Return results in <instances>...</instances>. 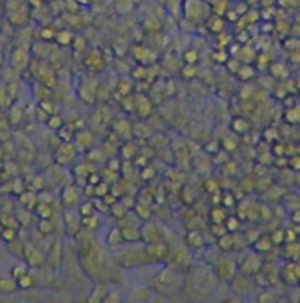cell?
Wrapping results in <instances>:
<instances>
[{"instance_id": "obj_49", "label": "cell", "mask_w": 300, "mask_h": 303, "mask_svg": "<svg viewBox=\"0 0 300 303\" xmlns=\"http://www.w3.org/2000/svg\"><path fill=\"white\" fill-rule=\"evenodd\" d=\"M121 299H120V294L118 293H107V294H105V297H103V302L105 303H118Z\"/></svg>"}, {"instance_id": "obj_40", "label": "cell", "mask_w": 300, "mask_h": 303, "mask_svg": "<svg viewBox=\"0 0 300 303\" xmlns=\"http://www.w3.org/2000/svg\"><path fill=\"white\" fill-rule=\"evenodd\" d=\"M109 187H107V184L106 182H103V181H100L99 184H96L94 185V196L96 197H99V199H103L109 192Z\"/></svg>"}, {"instance_id": "obj_7", "label": "cell", "mask_w": 300, "mask_h": 303, "mask_svg": "<svg viewBox=\"0 0 300 303\" xmlns=\"http://www.w3.org/2000/svg\"><path fill=\"white\" fill-rule=\"evenodd\" d=\"M86 66L91 71V72H99L105 68V59L103 55L99 50H91L87 58H86Z\"/></svg>"}, {"instance_id": "obj_4", "label": "cell", "mask_w": 300, "mask_h": 303, "mask_svg": "<svg viewBox=\"0 0 300 303\" xmlns=\"http://www.w3.org/2000/svg\"><path fill=\"white\" fill-rule=\"evenodd\" d=\"M24 260H25V263L28 265L30 268H35V270L42 268L45 265L43 253L37 247L31 246V244H25L24 246Z\"/></svg>"}, {"instance_id": "obj_27", "label": "cell", "mask_w": 300, "mask_h": 303, "mask_svg": "<svg viewBox=\"0 0 300 303\" xmlns=\"http://www.w3.org/2000/svg\"><path fill=\"white\" fill-rule=\"evenodd\" d=\"M134 0H117L115 2V11L120 15H127L133 11Z\"/></svg>"}, {"instance_id": "obj_17", "label": "cell", "mask_w": 300, "mask_h": 303, "mask_svg": "<svg viewBox=\"0 0 300 303\" xmlns=\"http://www.w3.org/2000/svg\"><path fill=\"white\" fill-rule=\"evenodd\" d=\"M81 222V227L86 230H90V231H94L97 230V227L100 225V216L97 212L91 213V215H87V216H81L80 219Z\"/></svg>"}, {"instance_id": "obj_36", "label": "cell", "mask_w": 300, "mask_h": 303, "mask_svg": "<svg viewBox=\"0 0 300 303\" xmlns=\"http://www.w3.org/2000/svg\"><path fill=\"white\" fill-rule=\"evenodd\" d=\"M11 100H12V97L9 96L8 87L0 84V107H9Z\"/></svg>"}, {"instance_id": "obj_10", "label": "cell", "mask_w": 300, "mask_h": 303, "mask_svg": "<svg viewBox=\"0 0 300 303\" xmlns=\"http://www.w3.org/2000/svg\"><path fill=\"white\" fill-rule=\"evenodd\" d=\"M159 230L158 227L152 222H146L144 227L141 228V240H144L146 243L152 244V243H156L159 242Z\"/></svg>"}, {"instance_id": "obj_12", "label": "cell", "mask_w": 300, "mask_h": 303, "mask_svg": "<svg viewBox=\"0 0 300 303\" xmlns=\"http://www.w3.org/2000/svg\"><path fill=\"white\" fill-rule=\"evenodd\" d=\"M134 109H137L138 115L146 118L147 115H150V112H152V103L150 100L144 96H138L134 99Z\"/></svg>"}, {"instance_id": "obj_13", "label": "cell", "mask_w": 300, "mask_h": 303, "mask_svg": "<svg viewBox=\"0 0 300 303\" xmlns=\"http://www.w3.org/2000/svg\"><path fill=\"white\" fill-rule=\"evenodd\" d=\"M19 203L28 211H34V208L39 203V195H35L34 192H22L19 196Z\"/></svg>"}, {"instance_id": "obj_8", "label": "cell", "mask_w": 300, "mask_h": 303, "mask_svg": "<svg viewBox=\"0 0 300 303\" xmlns=\"http://www.w3.org/2000/svg\"><path fill=\"white\" fill-rule=\"evenodd\" d=\"M281 277L287 284H296L300 281V267L296 263H288L283 268Z\"/></svg>"}, {"instance_id": "obj_20", "label": "cell", "mask_w": 300, "mask_h": 303, "mask_svg": "<svg viewBox=\"0 0 300 303\" xmlns=\"http://www.w3.org/2000/svg\"><path fill=\"white\" fill-rule=\"evenodd\" d=\"M272 244H274V243H272L271 237L264 236V237H259V239L253 243V249H255V252H259V253H267V252L271 250Z\"/></svg>"}, {"instance_id": "obj_30", "label": "cell", "mask_w": 300, "mask_h": 303, "mask_svg": "<svg viewBox=\"0 0 300 303\" xmlns=\"http://www.w3.org/2000/svg\"><path fill=\"white\" fill-rule=\"evenodd\" d=\"M0 224H2V227H11V228H19V222L16 219V216L14 215H9V213H3L2 218H0Z\"/></svg>"}, {"instance_id": "obj_24", "label": "cell", "mask_w": 300, "mask_h": 303, "mask_svg": "<svg viewBox=\"0 0 300 303\" xmlns=\"http://www.w3.org/2000/svg\"><path fill=\"white\" fill-rule=\"evenodd\" d=\"M185 242H187V244H189L190 247H193V249H200L205 244L203 236L200 233H197V231H190L189 234H187V237H185Z\"/></svg>"}, {"instance_id": "obj_41", "label": "cell", "mask_w": 300, "mask_h": 303, "mask_svg": "<svg viewBox=\"0 0 300 303\" xmlns=\"http://www.w3.org/2000/svg\"><path fill=\"white\" fill-rule=\"evenodd\" d=\"M149 297V290L144 288V287H140V288H135L131 294V300L133 302H137V300H146Z\"/></svg>"}, {"instance_id": "obj_19", "label": "cell", "mask_w": 300, "mask_h": 303, "mask_svg": "<svg viewBox=\"0 0 300 303\" xmlns=\"http://www.w3.org/2000/svg\"><path fill=\"white\" fill-rule=\"evenodd\" d=\"M12 65L16 69H22L28 65V53L22 49H18L12 55Z\"/></svg>"}, {"instance_id": "obj_29", "label": "cell", "mask_w": 300, "mask_h": 303, "mask_svg": "<svg viewBox=\"0 0 300 303\" xmlns=\"http://www.w3.org/2000/svg\"><path fill=\"white\" fill-rule=\"evenodd\" d=\"M18 236V230L16 228H11V227H3L2 231H0V239H2L5 243H11L16 239Z\"/></svg>"}, {"instance_id": "obj_44", "label": "cell", "mask_w": 300, "mask_h": 303, "mask_svg": "<svg viewBox=\"0 0 300 303\" xmlns=\"http://www.w3.org/2000/svg\"><path fill=\"white\" fill-rule=\"evenodd\" d=\"M184 61H185L187 63H192V65H196V62L199 61V53H197L196 50H193V49H190V50H187V52L184 53Z\"/></svg>"}, {"instance_id": "obj_51", "label": "cell", "mask_w": 300, "mask_h": 303, "mask_svg": "<svg viewBox=\"0 0 300 303\" xmlns=\"http://www.w3.org/2000/svg\"><path fill=\"white\" fill-rule=\"evenodd\" d=\"M284 239H285V237H284V233H283V231H278V230H277V231L271 236V240H272V243H274V244H280V243H283V242H284Z\"/></svg>"}, {"instance_id": "obj_3", "label": "cell", "mask_w": 300, "mask_h": 303, "mask_svg": "<svg viewBox=\"0 0 300 303\" xmlns=\"http://www.w3.org/2000/svg\"><path fill=\"white\" fill-rule=\"evenodd\" d=\"M77 152L78 150H77V147H75V144L63 141V144H60L58 147V150L55 152V162L59 167H66L68 164H71L75 159Z\"/></svg>"}, {"instance_id": "obj_54", "label": "cell", "mask_w": 300, "mask_h": 303, "mask_svg": "<svg viewBox=\"0 0 300 303\" xmlns=\"http://www.w3.org/2000/svg\"><path fill=\"white\" fill-rule=\"evenodd\" d=\"M28 3H30L32 8H40L42 3H43V0H28Z\"/></svg>"}, {"instance_id": "obj_33", "label": "cell", "mask_w": 300, "mask_h": 303, "mask_svg": "<svg viewBox=\"0 0 300 303\" xmlns=\"http://www.w3.org/2000/svg\"><path fill=\"white\" fill-rule=\"evenodd\" d=\"M233 130L237 133V134H246L247 131H249V124H247V121L246 120H243V118H236L234 121H233Z\"/></svg>"}, {"instance_id": "obj_2", "label": "cell", "mask_w": 300, "mask_h": 303, "mask_svg": "<svg viewBox=\"0 0 300 303\" xmlns=\"http://www.w3.org/2000/svg\"><path fill=\"white\" fill-rule=\"evenodd\" d=\"M117 259H118V263L121 265V267L134 268V267H138V265L146 262V253L141 252L138 255V252L135 249H127V250L120 252Z\"/></svg>"}, {"instance_id": "obj_52", "label": "cell", "mask_w": 300, "mask_h": 303, "mask_svg": "<svg viewBox=\"0 0 300 303\" xmlns=\"http://www.w3.org/2000/svg\"><path fill=\"white\" fill-rule=\"evenodd\" d=\"M100 181H102L100 175H99L97 172H91V174L89 175V181H87V182H90L91 185H96V184H99Z\"/></svg>"}, {"instance_id": "obj_47", "label": "cell", "mask_w": 300, "mask_h": 303, "mask_svg": "<svg viewBox=\"0 0 300 303\" xmlns=\"http://www.w3.org/2000/svg\"><path fill=\"white\" fill-rule=\"evenodd\" d=\"M212 233H213L216 237H221V236H224V234H227L228 231H227V228H225V225H222V224H213V225H212Z\"/></svg>"}, {"instance_id": "obj_37", "label": "cell", "mask_w": 300, "mask_h": 303, "mask_svg": "<svg viewBox=\"0 0 300 303\" xmlns=\"http://www.w3.org/2000/svg\"><path fill=\"white\" fill-rule=\"evenodd\" d=\"M181 74H182V77H184V78L192 80V78H195L196 75H197V68H196L195 65H192V63H187V65L182 68Z\"/></svg>"}, {"instance_id": "obj_16", "label": "cell", "mask_w": 300, "mask_h": 303, "mask_svg": "<svg viewBox=\"0 0 300 303\" xmlns=\"http://www.w3.org/2000/svg\"><path fill=\"white\" fill-rule=\"evenodd\" d=\"M75 140L78 143V144H75L77 150H89L93 144V134L89 131H81L80 134L75 136Z\"/></svg>"}, {"instance_id": "obj_28", "label": "cell", "mask_w": 300, "mask_h": 303, "mask_svg": "<svg viewBox=\"0 0 300 303\" xmlns=\"http://www.w3.org/2000/svg\"><path fill=\"white\" fill-rule=\"evenodd\" d=\"M37 230H39L43 236H47L55 231V225H53L52 219H40L39 224H37Z\"/></svg>"}, {"instance_id": "obj_14", "label": "cell", "mask_w": 300, "mask_h": 303, "mask_svg": "<svg viewBox=\"0 0 300 303\" xmlns=\"http://www.w3.org/2000/svg\"><path fill=\"white\" fill-rule=\"evenodd\" d=\"M124 243V239H122V233H121V228L118 227H114L106 236V244L112 249H117L120 247L121 244Z\"/></svg>"}, {"instance_id": "obj_53", "label": "cell", "mask_w": 300, "mask_h": 303, "mask_svg": "<svg viewBox=\"0 0 300 303\" xmlns=\"http://www.w3.org/2000/svg\"><path fill=\"white\" fill-rule=\"evenodd\" d=\"M84 195L86 196H94V185H91L90 182H87V185L84 187Z\"/></svg>"}, {"instance_id": "obj_43", "label": "cell", "mask_w": 300, "mask_h": 303, "mask_svg": "<svg viewBox=\"0 0 300 303\" xmlns=\"http://www.w3.org/2000/svg\"><path fill=\"white\" fill-rule=\"evenodd\" d=\"M40 109H43V112H46L49 117H50V115H55V113L58 112L56 106H55L52 102H49V100H43V102L40 103Z\"/></svg>"}, {"instance_id": "obj_31", "label": "cell", "mask_w": 300, "mask_h": 303, "mask_svg": "<svg viewBox=\"0 0 300 303\" xmlns=\"http://www.w3.org/2000/svg\"><path fill=\"white\" fill-rule=\"evenodd\" d=\"M225 228H227L228 233H237L240 230V221L237 216H227V219H225Z\"/></svg>"}, {"instance_id": "obj_21", "label": "cell", "mask_w": 300, "mask_h": 303, "mask_svg": "<svg viewBox=\"0 0 300 303\" xmlns=\"http://www.w3.org/2000/svg\"><path fill=\"white\" fill-rule=\"evenodd\" d=\"M234 243H236V239H234L233 233H227V234L218 237V247L224 252H230L234 247Z\"/></svg>"}, {"instance_id": "obj_45", "label": "cell", "mask_w": 300, "mask_h": 303, "mask_svg": "<svg viewBox=\"0 0 300 303\" xmlns=\"http://www.w3.org/2000/svg\"><path fill=\"white\" fill-rule=\"evenodd\" d=\"M94 212H96L94 203L86 202V203L80 205V215H81V216H87V215H91V213H94Z\"/></svg>"}, {"instance_id": "obj_11", "label": "cell", "mask_w": 300, "mask_h": 303, "mask_svg": "<svg viewBox=\"0 0 300 303\" xmlns=\"http://www.w3.org/2000/svg\"><path fill=\"white\" fill-rule=\"evenodd\" d=\"M133 58L135 61H138L140 63H152L156 59V55L152 50H150V49H146L143 46H138V47H134Z\"/></svg>"}, {"instance_id": "obj_48", "label": "cell", "mask_w": 300, "mask_h": 303, "mask_svg": "<svg viewBox=\"0 0 300 303\" xmlns=\"http://www.w3.org/2000/svg\"><path fill=\"white\" fill-rule=\"evenodd\" d=\"M100 286H96V288H94V291L91 293V296H90V302H103V297H105V293L102 291V293H99L100 291Z\"/></svg>"}, {"instance_id": "obj_46", "label": "cell", "mask_w": 300, "mask_h": 303, "mask_svg": "<svg viewBox=\"0 0 300 303\" xmlns=\"http://www.w3.org/2000/svg\"><path fill=\"white\" fill-rule=\"evenodd\" d=\"M40 35H42V40H45V42H50V40H55L56 32H55V30H52V28H43Z\"/></svg>"}, {"instance_id": "obj_23", "label": "cell", "mask_w": 300, "mask_h": 303, "mask_svg": "<svg viewBox=\"0 0 300 303\" xmlns=\"http://www.w3.org/2000/svg\"><path fill=\"white\" fill-rule=\"evenodd\" d=\"M109 213L115 219L122 221L128 215V209L124 203H114V205H110V208H109Z\"/></svg>"}, {"instance_id": "obj_42", "label": "cell", "mask_w": 300, "mask_h": 303, "mask_svg": "<svg viewBox=\"0 0 300 303\" xmlns=\"http://www.w3.org/2000/svg\"><path fill=\"white\" fill-rule=\"evenodd\" d=\"M135 211H137V216H140L141 219H144V221H147L149 218H150V213H152V212H150V208H147L144 203H137L135 205Z\"/></svg>"}, {"instance_id": "obj_35", "label": "cell", "mask_w": 300, "mask_h": 303, "mask_svg": "<svg viewBox=\"0 0 300 303\" xmlns=\"http://www.w3.org/2000/svg\"><path fill=\"white\" fill-rule=\"evenodd\" d=\"M28 271V265L27 263H16V265H14L12 267V270H11V277L14 278V280H18L22 274H25Z\"/></svg>"}, {"instance_id": "obj_5", "label": "cell", "mask_w": 300, "mask_h": 303, "mask_svg": "<svg viewBox=\"0 0 300 303\" xmlns=\"http://www.w3.org/2000/svg\"><path fill=\"white\" fill-rule=\"evenodd\" d=\"M215 274L222 281H233L236 277V265L231 260H219L218 265H215Z\"/></svg>"}, {"instance_id": "obj_34", "label": "cell", "mask_w": 300, "mask_h": 303, "mask_svg": "<svg viewBox=\"0 0 300 303\" xmlns=\"http://www.w3.org/2000/svg\"><path fill=\"white\" fill-rule=\"evenodd\" d=\"M210 219L213 224H224L225 219H227V215H225V211L221 208H215L210 212Z\"/></svg>"}, {"instance_id": "obj_6", "label": "cell", "mask_w": 300, "mask_h": 303, "mask_svg": "<svg viewBox=\"0 0 300 303\" xmlns=\"http://www.w3.org/2000/svg\"><path fill=\"white\" fill-rule=\"evenodd\" d=\"M80 190L75 185H66L60 195V200L65 208H72L80 202Z\"/></svg>"}, {"instance_id": "obj_1", "label": "cell", "mask_w": 300, "mask_h": 303, "mask_svg": "<svg viewBox=\"0 0 300 303\" xmlns=\"http://www.w3.org/2000/svg\"><path fill=\"white\" fill-rule=\"evenodd\" d=\"M262 268V259L255 252H246L239 262V270L246 275H255Z\"/></svg>"}, {"instance_id": "obj_50", "label": "cell", "mask_w": 300, "mask_h": 303, "mask_svg": "<svg viewBox=\"0 0 300 303\" xmlns=\"http://www.w3.org/2000/svg\"><path fill=\"white\" fill-rule=\"evenodd\" d=\"M213 21H215V24H213V27H210V30L213 31V32H222V30H224V22H222V19L221 18H213Z\"/></svg>"}, {"instance_id": "obj_38", "label": "cell", "mask_w": 300, "mask_h": 303, "mask_svg": "<svg viewBox=\"0 0 300 303\" xmlns=\"http://www.w3.org/2000/svg\"><path fill=\"white\" fill-rule=\"evenodd\" d=\"M63 125V121H62V118L58 115V113H55V115H50L49 117V121H47V127L50 128V130H53V131H58L60 127Z\"/></svg>"}, {"instance_id": "obj_18", "label": "cell", "mask_w": 300, "mask_h": 303, "mask_svg": "<svg viewBox=\"0 0 300 303\" xmlns=\"http://www.w3.org/2000/svg\"><path fill=\"white\" fill-rule=\"evenodd\" d=\"M34 212L40 219H52L53 215H55V211H53L52 205L50 203H43V202L37 203V206L34 208Z\"/></svg>"}, {"instance_id": "obj_26", "label": "cell", "mask_w": 300, "mask_h": 303, "mask_svg": "<svg viewBox=\"0 0 300 303\" xmlns=\"http://www.w3.org/2000/svg\"><path fill=\"white\" fill-rule=\"evenodd\" d=\"M236 75H237V78H239V80H241V81H247V80H250V78H253V77H255V69H253L249 63H246V65H240V68L237 69Z\"/></svg>"}, {"instance_id": "obj_22", "label": "cell", "mask_w": 300, "mask_h": 303, "mask_svg": "<svg viewBox=\"0 0 300 303\" xmlns=\"http://www.w3.org/2000/svg\"><path fill=\"white\" fill-rule=\"evenodd\" d=\"M16 284H18V288L21 290H30L35 287V278L32 277V274H30V271H27L16 280Z\"/></svg>"}, {"instance_id": "obj_15", "label": "cell", "mask_w": 300, "mask_h": 303, "mask_svg": "<svg viewBox=\"0 0 300 303\" xmlns=\"http://www.w3.org/2000/svg\"><path fill=\"white\" fill-rule=\"evenodd\" d=\"M18 290V284L16 280H14L12 277H0V294L2 296H9L14 294Z\"/></svg>"}, {"instance_id": "obj_32", "label": "cell", "mask_w": 300, "mask_h": 303, "mask_svg": "<svg viewBox=\"0 0 300 303\" xmlns=\"http://www.w3.org/2000/svg\"><path fill=\"white\" fill-rule=\"evenodd\" d=\"M22 120V109L18 107V106H12L11 110H9V118L8 121L14 125H18Z\"/></svg>"}, {"instance_id": "obj_25", "label": "cell", "mask_w": 300, "mask_h": 303, "mask_svg": "<svg viewBox=\"0 0 300 303\" xmlns=\"http://www.w3.org/2000/svg\"><path fill=\"white\" fill-rule=\"evenodd\" d=\"M55 40L59 46H69L72 45L74 42V35L71 31L68 30H62V31H58L56 32V37H55Z\"/></svg>"}, {"instance_id": "obj_39", "label": "cell", "mask_w": 300, "mask_h": 303, "mask_svg": "<svg viewBox=\"0 0 300 303\" xmlns=\"http://www.w3.org/2000/svg\"><path fill=\"white\" fill-rule=\"evenodd\" d=\"M91 168L93 167H90V165H78V167H75L74 174H75V177H77V178H80V177H87L89 178V175L93 172Z\"/></svg>"}, {"instance_id": "obj_9", "label": "cell", "mask_w": 300, "mask_h": 303, "mask_svg": "<svg viewBox=\"0 0 300 303\" xmlns=\"http://www.w3.org/2000/svg\"><path fill=\"white\" fill-rule=\"evenodd\" d=\"M124 243H138L141 242V228L135 225H124L121 228Z\"/></svg>"}]
</instances>
